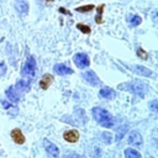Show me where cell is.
<instances>
[{
  "label": "cell",
  "instance_id": "19",
  "mask_svg": "<svg viewBox=\"0 0 158 158\" xmlns=\"http://www.w3.org/2000/svg\"><path fill=\"white\" fill-rule=\"evenodd\" d=\"M104 7L105 5L104 4H100L96 9V16H95V20H96V23H101L102 22V11H104Z\"/></svg>",
  "mask_w": 158,
  "mask_h": 158
},
{
  "label": "cell",
  "instance_id": "32",
  "mask_svg": "<svg viewBox=\"0 0 158 158\" xmlns=\"http://www.w3.org/2000/svg\"><path fill=\"white\" fill-rule=\"evenodd\" d=\"M153 141H154V144L158 147V131L154 132V138H153Z\"/></svg>",
  "mask_w": 158,
  "mask_h": 158
},
{
  "label": "cell",
  "instance_id": "15",
  "mask_svg": "<svg viewBox=\"0 0 158 158\" xmlns=\"http://www.w3.org/2000/svg\"><path fill=\"white\" fill-rule=\"evenodd\" d=\"M52 81H53V77H52L51 74H44V75L42 77V79L40 80V86H41V89H43V90L48 89L49 85L52 84Z\"/></svg>",
  "mask_w": 158,
  "mask_h": 158
},
{
  "label": "cell",
  "instance_id": "17",
  "mask_svg": "<svg viewBox=\"0 0 158 158\" xmlns=\"http://www.w3.org/2000/svg\"><path fill=\"white\" fill-rule=\"evenodd\" d=\"M141 22H142V19H141V16H138V15L130 14V15L127 16V23H128L131 27H136V26L141 25Z\"/></svg>",
  "mask_w": 158,
  "mask_h": 158
},
{
  "label": "cell",
  "instance_id": "7",
  "mask_svg": "<svg viewBox=\"0 0 158 158\" xmlns=\"http://www.w3.org/2000/svg\"><path fill=\"white\" fill-rule=\"evenodd\" d=\"M43 143H44V148H46L47 153H48L51 157H53V158H58V157H59V149H58V147H57L54 143L49 142L48 139H44Z\"/></svg>",
  "mask_w": 158,
  "mask_h": 158
},
{
  "label": "cell",
  "instance_id": "31",
  "mask_svg": "<svg viewBox=\"0 0 158 158\" xmlns=\"http://www.w3.org/2000/svg\"><path fill=\"white\" fill-rule=\"evenodd\" d=\"M59 12H60V14H65V15H68V16H70V15H72V12H70V11H68L67 9H64V7H59Z\"/></svg>",
  "mask_w": 158,
  "mask_h": 158
},
{
  "label": "cell",
  "instance_id": "25",
  "mask_svg": "<svg viewBox=\"0 0 158 158\" xmlns=\"http://www.w3.org/2000/svg\"><path fill=\"white\" fill-rule=\"evenodd\" d=\"M91 158H102V152L99 147H94L91 152Z\"/></svg>",
  "mask_w": 158,
  "mask_h": 158
},
{
  "label": "cell",
  "instance_id": "26",
  "mask_svg": "<svg viewBox=\"0 0 158 158\" xmlns=\"http://www.w3.org/2000/svg\"><path fill=\"white\" fill-rule=\"evenodd\" d=\"M137 56H138L139 58H143V59H147V58H148L147 52H144L142 48H138V49H137Z\"/></svg>",
  "mask_w": 158,
  "mask_h": 158
},
{
  "label": "cell",
  "instance_id": "20",
  "mask_svg": "<svg viewBox=\"0 0 158 158\" xmlns=\"http://www.w3.org/2000/svg\"><path fill=\"white\" fill-rule=\"evenodd\" d=\"M100 137L104 141V143H106V144H110L111 141H112V135L110 132H101V136Z\"/></svg>",
  "mask_w": 158,
  "mask_h": 158
},
{
  "label": "cell",
  "instance_id": "27",
  "mask_svg": "<svg viewBox=\"0 0 158 158\" xmlns=\"http://www.w3.org/2000/svg\"><path fill=\"white\" fill-rule=\"evenodd\" d=\"M1 104H2V106H4L5 109H7V110H15V111H17L16 107H15L14 105H11L10 102H7V101H1Z\"/></svg>",
  "mask_w": 158,
  "mask_h": 158
},
{
  "label": "cell",
  "instance_id": "8",
  "mask_svg": "<svg viewBox=\"0 0 158 158\" xmlns=\"http://www.w3.org/2000/svg\"><path fill=\"white\" fill-rule=\"evenodd\" d=\"M54 72L58 74V75H69V74H73V69L69 68L68 65L63 64V63H58L54 65Z\"/></svg>",
  "mask_w": 158,
  "mask_h": 158
},
{
  "label": "cell",
  "instance_id": "5",
  "mask_svg": "<svg viewBox=\"0 0 158 158\" xmlns=\"http://www.w3.org/2000/svg\"><path fill=\"white\" fill-rule=\"evenodd\" d=\"M83 78H84V80H85L88 84H90V85H93V86H98V85L101 84V80L99 79V77H98L93 70H86V72H84V73H83Z\"/></svg>",
  "mask_w": 158,
  "mask_h": 158
},
{
  "label": "cell",
  "instance_id": "23",
  "mask_svg": "<svg viewBox=\"0 0 158 158\" xmlns=\"http://www.w3.org/2000/svg\"><path fill=\"white\" fill-rule=\"evenodd\" d=\"M148 107H149V110H151V111H153L154 114H157V115H158V99H154V100L149 101Z\"/></svg>",
  "mask_w": 158,
  "mask_h": 158
},
{
  "label": "cell",
  "instance_id": "11",
  "mask_svg": "<svg viewBox=\"0 0 158 158\" xmlns=\"http://www.w3.org/2000/svg\"><path fill=\"white\" fill-rule=\"evenodd\" d=\"M5 94H6V96L9 98V100H11L12 102H17V101L20 100V91H19L15 86L7 88L6 91H5Z\"/></svg>",
  "mask_w": 158,
  "mask_h": 158
},
{
  "label": "cell",
  "instance_id": "1",
  "mask_svg": "<svg viewBox=\"0 0 158 158\" xmlns=\"http://www.w3.org/2000/svg\"><path fill=\"white\" fill-rule=\"evenodd\" d=\"M91 114H93L95 121L100 126L106 127V128H110V127L114 126V117L107 110H105L102 107H99V106H95V107H93Z\"/></svg>",
  "mask_w": 158,
  "mask_h": 158
},
{
  "label": "cell",
  "instance_id": "9",
  "mask_svg": "<svg viewBox=\"0 0 158 158\" xmlns=\"http://www.w3.org/2000/svg\"><path fill=\"white\" fill-rule=\"evenodd\" d=\"M63 138L69 143H75L79 139V132L77 130H68L63 133Z\"/></svg>",
  "mask_w": 158,
  "mask_h": 158
},
{
  "label": "cell",
  "instance_id": "3",
  "mask_svg": "<svg viewBox=\"0 0 158 158\" xmlns=\"http://www.w3.org/2000/svg\"><path fill=\"white\" fill-rule=\"evenodd\" d=\"M35 73H36V59H35V57L30 56L26 59L25 64L22 65L21 75L22 77H26V79H30L31 80V78L35 75Z\"/></svg>",
  "mask_w": 158,
  "mask_h": 158
},
{
  "label": "cell",
  "instance_id": "14",
  "mask_svg": "<svg viewBox=\"0 0 158 158\" xmlns=\"http://www.w3.org/2000/svg\"><path fill=\"white\" fill-rule=\"evenodd\" d=\"M99 95H100V98L111 100V99H114V98L116 96V93H115L114 89H111V88H109V86H104L102 89H100Z\"/></svg>",
  "mask_w": 158,
  "mask_h": 158
},
{
  "label": "cell",
  "instance_id": "30",
  "mask_svg": "<svg viewBox=\"0 0 158 158\" xmlns=\"http://www.w3.org/2000/svg\"><path fill=\"white\" fill-rule=\"evenodd\" d=\"M151 17H152V20H153V21H156V22H158V10H154V11L152 12V15H151Z\"/></svg>",
  "mask_w": 158,
  "mask_h": 158
},
{
  "label": "cell",
  "instance_id": "24",
  "mask_svg": "<svg viewBox=\"0 0 158 158\" xmlns=\"http://www.w3.org/2000/svg\"><path fill=\"white\" fill-rule=\"evenodd\" d=\"M77 28H78V30H80L83 33H86V35H89V33L91 32L90 27H89V26H86V25H83V23H78V25H77Z\"/></svg>",
  "mask_w": 158,
  "mask_h": 158
},
{
  "label": "cell",
  "instance_id": "6",
  "mask_svg": "<svg viewBox=\"0 0 158 158\" xmlns=\"http://www.w3.org/2000/svg\"><path fill=\"white\" fill-rule=\"evenodd\" d=\"M127 142L133 147H139L143 143V138H142V136L138 131H131L130 135H128Z\"/></svg>",
  "mask_w": 158,
  "mask_h": 158
},
{
  "label": "cell",
  "instance_id": "21",
  "mask_svg": "<svg viewBox=\"0 0 158 158\" xmlns=\"http://www.w3.org/2000/svg\"><path fill=\"white\" fill-rule=\"evenodd\" d=\"M94 9H95L94 5L89 4V5H84V6H79V7H77L75 11H78V12H89V11H91V10H94Z\"/></svg>",
  "mask_w": 158,
  "mask_h": 158
},
{
  "label": "cell",
  "instance_id": "4",
  "mask_svg": "<svg viewBox=\"0 0 158 158\" xmlns=\"http://www.w3.org/2000/svg\"><path fill=\"white\" fill-rule=\"evenodd\" d=\"M73 60L75 63V65L80 69H84V68H88L90 65V59L88 57L86 53H75L74 57H73Z\"/></svg>",
  "mask_w": 158,
  "mask_h": 158
},
{
  "label": "cell",
  "instance_id": "10",
  "mask_svg": "<svg viewBox=\"0 0 158 158\" xmlns=\"http://www.w3.org/2000/svg\"><path fill=\"white\" fill-rule=\"evenodd\" d=\"M132 72H135L136 74H138L141 77H151L152 75V70L151 69H148L147 67L139 65V64L132 65Z\"/></svg>",
  "mask_w": 158,
  "mask_h": 158
},
{
  "label": "cell",
  "instance_id": "18",
  "mask_svg": "<svg viewBox=\"0 0 158 158\" xmlns=\"http://www.w3.org/2000/svg\"><path fill=\"white\" fill-rule=\"evenodd\" d=\"M125 158H141V154L133 148H126L125 149Z\"/></svg>",
  "mask_w": 158,
  "mask_h": 158
},
{
  "label": "cell",
  "instance_id": "16",
  "mask_svg": "<svg viewBox=\"0 0 158 158\" xmlns=\"http://www.w3.org/2000/svg\"><path fill=\"white\" fill-rule=\"evenodd\" d=\"M30 83H31L30 79H20V80L16 83L15 88H16L20 93H21V91H27V90L30 89Z\"/></svg>",
  "mask_w": 158,
  "mask_h": 158
},
{
  "label": "cell",
  "instance_id": "22",
  "mask_svg": "<svg viewBox=\"0 0 158 158\" xmlns=\"http://www.w3.org/2000/svg\"><path fill=\"white\" fill-rule=\"evenodd\" d=\"M127 131V126H121L117 131H116V141H121V138L123 137V135Z\"/></svg>",
  "mask_w": 158,
  "mask_h": 158
},
{
  "label": "cell",
  "instance_id": "12",
  "mask_svg": "<svg viewBox=\"0 0 158 158\" xmlns=\"http://www.w3.org/2000/svg\"><path fill=\"white\" fill-rule=\"evenodd\" d=\"M15 9L17 10L19 14L27 15L28 14V2L26 0H16L15 1Z\"/></svg>",
  "mask_w": 158,
  "mask_h": 158
},
{
  "label": "cell",
  "instance_id": "28",
  "mask_svg": "<svg viewBox=\"0 0 158 158\" xmlns=\"http://www.w3.org/2000/svg\"><path fill=\"white\" fill-rule=\"evenodd\" d=\"M64 158H85L84 156H80V154H77V153H68L64 156Z\"/></svg>",
  "mask_w": 158,
  "mask_h": 158
},
{
  "label": "cell",
  "instance_id": "29",
  "mask_svg": "<svg viewBox=\"0 0 158 158\" xmlns=\"http://www.w3.org/2000/svg\"><path fill=\"white\" fill-rule=\"evenodd\" d=\"M5 72H6V65L4 62H0V77H2L5 74Z\"/></svg>",
  "mask_w": 158,
  "mask_h": 158
},
{
  "label": "cell",
  "instance_id": "13",
  "mask_svg": "<svg viewBox=\"0 0 158 158\" xmlns=\"http://www.w3.org/2000/svg\"><path fill=\"white\" fill-rule=\"evenodd\" d=\"M11 138L17 144H23L25 143V136H23V133L21 132L20 128H14L11 131Z\"/></svg>",
  "mask_w": 158,
  "mask_h": 158
},
{
  "label": "cell",
  "instance_id": "2",
  "mask_svg": "<svg viewBox=\"0 0 158 158\" xmlns=\"http://www.w3.org/2000/svg\"><path fill=\"white\" fill-rule=\"evenodd\" d=\"M118 88H121L122 90L131 91L139 98H143L147 93V84L141 80H132V81H128L125 84H120Z\"/></svg>",
  "mask_w": 158,
  "mask_h": 158
}]
</instances>
